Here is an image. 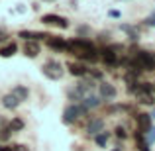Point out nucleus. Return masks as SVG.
<instances>
[{"label":"nucleus","mask_w":155,"mask_h":151,"mask_svg":"<svg viewBox=\"0 0 155 151\" xmlns=\"http://www.w3.org/2000/svg\"><path fill=\"white\" fill-rule=\"evenodd\" d=\"M153 118H155V110H153Z\"/></svg>","instance_id":"2f4dec72"},{"label":"nucleus","mask_w":155,"mask_h":151,"mask_svg":"<svg viewBox=\"0 0 155 151\" xmlns=\"http://www.w3.org/2000/svg\"><path fill=\"white\" fill-rule=\"evenodd\" d=\"M8 126H10V130H12V132H20V130H24V126H26V124H24V120H22V118H14V120H12Z\"/></svg>","instance_id":"412c9836"},{"label":"nucleus","mask_w":155,"mask_h":151,"mask_svg":"<svg viewBox=\"0 0 155 151\" xmlns=\"http://www.w3.org/2000/svg\"><path fill=\"white\" fill-rule=\"evenodd\" d=\"M12 147H14V151H28L26 145H12Z\"/></svg>","instance_id":"bb28decb"},{"label":"nucleus","mask_w":155,"mask_h":151,"mask_svg":"<svg viewBox=\"0 0 155 151\" xmlns=\"http://www.w3.org/2000/svg\"><path fill=\"white\" fill-rule=\"evenodd\" d=\"M114 151H120V147H116V149H114Z\"/></svg>","instance_id":"c756f323"},{"label":"nucleus","mask_w":155,"mask_h":151,"mask_svg":"<svg viewBox=\"0 0 155 151\" xmlns=\"http://www.w3.org/2000/svg\"><path fill=\"white\" fill-rule=\"evenodd\" d=\"M116 136L120 137V140H126V137H128V132H126V128L118 126V128H116Z\"/></svg>","instance_id":"b1692460"},{"label":"nucleus","mask_w":155,"mask_h":151,"mask_svg":"<svg viewBox=\"0 0 155 151\" xmlns=\"http://www.w3.org/2000/svg\"><path fill=\"white\" fill-rule=\"evenodd\" d=\"M83 106L87 110H91V108H96V106H100V98L98 96H94V94H88V96H84V100H83Z\"/></svg>","instance_id":"f3484780"},{"label":"nucleus","mask_w":155,"mask_h":151,"mask_svg":"<svg viewBox=\"0 0 155 151\" xmlns=\"http://www.w3.org/2000/svg\"><path fill=\"white\" fill-rule=\"evenodd\" d=\"M147 143L151 145V143H155V128H151L147 132Z\"/></svg>","instance_id":"393cba45"},{"label":"nucleus","mask_w":155,"mask_h":151,"mask_svg":"<svg viewBox=\"0 0 155 151\" xmlns=\"http://www.w3.org/2000/svg\"><path fill=\"white\" fill-rule=\"evenodd\" d=\"M24 53H26L28 57H38L39 55V43L38 41H26V45H24Z\"/></svg>","instance_id":"4468645a"},{"label":"nucleus","mask_w":155,"mask_h":151,"mask_svg":"<svg viewBox=\"0 0 155 151\" xmlns=\"http://www.w3.org/2000/svg\"><path fill=\"white\" fill-rule=\"evenodd\" d=\"M0 151H14V147H12V145L10 147H0Z\"/></svg>","instance_id":"c85d7f7f"},{"label":"nucleus","mask_w":155,"mask_h":151,"mask_svg":"<svg viewBox=\"0 0 155 151\" xmlns=\"http://www.w3.org/2000/svg\"><path fill=\"white\" fill-rule=\"evenodd\" d=\"M98 92H100V98H104V100H114L116 98V87L114 84H110V83H102L98 87Z\"/></svg>","instance_id":"6e6552de"},{"label":"nucleus","mask_w":155,"mask_h":151,"mask_svg":"<svg viewBox=\"0 0 155 151\" xmlns=\"http://www.w3.org/2000/svg\"><path fill=\"white\" fill-rule=\"evenodd\" d=\"M2 104H4V108L14 110V108H18V106H20V100L16 98V96L12 94V92H10V94H6V96L2 98Z\"/></svg>","instance_id":"dca6fc26"},{"label":"nucleus","mask_w":155,"mask_h":151,"mask_svg":"<svg viewBox=\"0 0 155 151\" xmlns=\"http://www.w3.org/2000/svg\"><path fill=\"white\" fill-rule=\"evenodd\" d=\"M47 45L55 51H67V41L63 38H55V35H49L47 38Z\"/></svg>","instance_id":"9d476101"},{"label":"nucleus","mask_w":155,"mask_h":151,"mask_svg":"<svg viewBox=\"0 0 155 151\" xmlns=\"http://www.w3.org/2000/svg\"><path fill=\"white\" fill-rule=\"evenodd\" d=\"M110 16H112V18H120V12H118V10H112V12H110Z\"/></svg>","instance_id":"cd10ccee"},{"label":"nucleus","mask_w":155,"mask_h":151,"mask_svg":"<svg viewBox=\"0 0 155 151\" xmlns=\"http://www.w3.org/2000/svg\"><path fill=\"white\" fill-rule=\"evenodd\" d=\"M16 51H18V45L16 43H8V45H4L0 49V57H12Z\"/></svg>","instance_id":"a211bd4d"},{"label":"nucleus","mask_w":155,"mask_h":151,"mask_svg":"<svg viewBox=\"0 0 155 151\" xmlns=\"http://www.w3.org/2000/svg\"><path fill=\"white\" fill-rule=\"evenodd\" d=\"M88 110L84 108L83 104H71V106H67L65 108V112H63V122L65 124H73V122H77L81 116H84Z\"/></svg>","instance_id":"7ed1b4c3"},{"label":"nucleus","mask_w":155,"mask_h":151,"mask_svg":"<svg viewBox=\"0 0 155 151\" xmlns=\"http://www.w3.org/2000/svg\"><path fill=\"white\" fill-rule=\"evenodd\" d=\"M122 30H124L126 34H130V38H132V39H137V31L134 30L132 26H122Z\"/></svg>","instance_id":"5701e85b"},{"label":"nucleus","mask_w":155,"mask_h":151,"mask_svg":"<svg viewBox=\"0 0 155 151\" xmlns=\"http://www.w3.org/2000/svg\"><path fill=\"white\" fill-rule=\"evenodd\" d=\"M41 73L47 77V79L57 80V79H61V77H63V73H65V71H63V65H61L59 61L51 59V61H47V63H43Z\"/></svg>","instance_id":"f03ea898"},{"label":"nucleus","mask_w":155,"mask_h":151,"mask_svg":"<svg viewBox=\"0 0 155 151\" xmlns=\"http://www.w3.org/2000/svg\"><path fill=\"white\" fill-rule=\"evenodd\" d=\"M153 92H155V84H151V83H140V84H137V88H136L137 98H141V100L153 96Z\"/></svg>","instance_id":"0eeeda50"},{"label":"nucleus","mask_w":155,"mask_h":151,"mask_svg":"<svg viewBox=\"0 0 155 151\" xmlns=\"http://www.w3.org/2000/svg\"><path fill=\"white\" fill-rule=\"evenodd\" d=\"M45 2H53V0H45Z\"/></svg>","instance_id":"7c9ffc66"},{"label":"nucleus","mask_w":155,"mask_h":151,"mask_svg":"<svg viewBox=\"0 0 155 151\" xmlns=\"http://www.w3.org/2000/svg\"><path fill=\"white\" fill-rule=\"evenodd\" d=\"M43 24H47V26H57V28H69V22L67 18H63V16H57V14H45L41 18Z\"/></svg>","instance_id":"39448f33"},{"label":"nucleus","mask_w":155,"mask_h":151,"mask_svg":"<svg viewBox=\"0 0 155 151\" xmlns=\"http://www.w3.org/2000/svg\"><path fill=\"white\" fill-rule=\"evenodd\" d=\"M136 61L141 67V71H153L155 69V55L149 51H140L136 55Z\"/></svg>","instance_id":"20e7f679"},{"label":"nucleus","mask_w":155,"mask_h":151,"mask_svg":"<svg viewBox=\"0 0 155 151\" xmlns=\"http://www.w3.org/2000/svg\"><path fill=\"white\" fill-rule=\"evenodd\" d=\"M12 133H14V132L10 130V126H2V130H0V140H2V141H8Z\"/></svg>","instance_id":"4be33fe9"},{"label":"nucleus","mask_w":155,"mask_h":151,"mask_svg":"<svg viewBox=\"0 0 155 151\" xmlns=\"http://www.w3.org/2000/svg\"><path fill=\"white\" fill-rule=\"evenodd\" d=\"M12 94H14L20 102H24V100H28V96H30V90H28L26 87H22V84H18V87L12 88Z\"/></svg>","instance_id":"2eb2a0df"},{"label":"nucleus","mask_w":155,"mask_h":151,"mask_svg":"<svg viewBox=\"0 0 155 151\" xmlns=\"http://www.w3.org/2000/svg\"><path fill=\"white\" fill-rule=\"evenodd\" d=\"M145 24H147V26H155V12H153L151 16H149L147 20H145Z\"/></svg>","instance_id":"a878e982"},{"label":"nucleus","mask_w":155,"mask_h":151,"mask_svg":"<svg viewBox=\"0 0 155 151\" xmlns=\"http://www.w3.org/2000/svg\"><path fill=\"white\" fill-rule=\"evenodd\" d=\"M69 73L73 77H84V75H88V69L81 63H69Z\"/></svg>","instance_id":"ddd939ff"},{"label":"nucleus","mask_w":155,"mask_h":151,"mask_svg":"<svg viewBox=\"0 0 155 151\" xmlns=\"http://www.w3.org/2000/svg\"><path fill=\"white\" fill-rule=\"evenodd\" d=\"M102 61L106 65H110V67H114V65L120 63V61H118V53L114 49H104L102 51Z\"/></svg>","instance_id":"f8f14e48"},{"label":"nucleus","mask_w":155,"mask_h":151,"mask_svg":"<svg viewBox=\"0 0 155 151\" xmlns=\"http://www.w3.org/2000/svg\"><path fill=\"white\" fill-rule=\"evenodd\" d=\"M136 120H137V128H140L137 133H147L149 130H151V116H149V114L141 112V114L136 116Z\"/></svg>","instance_id":"423d86ee"},{"label":"nucleus","mask_w":155,"mask_h":151,"mask_svg":"<svg viewBox=\"0 0 155 151\" xmlns=\"http://www.w3.org/2000/svg\"><path fill=\"white\" fill-rule=\"evenodd\" d=\"M20 38L26 41H38V39H47L49 34H41V31H20Z\"/></svg>","instance_id":"9b49d317"},{"label":"nucleus","mask_w":155,"mask_h":151,"mask_svg":"<svg viewBox=\"0 0 155 151\" xmlns=\"http://www.w3.org/2000/svg\"><path fill=\"white\" fill-rule=\"evenodd\" d=\"M124 80L128 83L130 90H136V84H137V75H136V73L128 71V73H126V77H124Z\"/></svg>","instance_id":"6ab92c4d"},{"label":"nucleus","mask_w":155,"mask_h":151,"mask_svg":"<svg viewBox=\"0 0 155 151\" xmlns=\"http://www.w3.org/2000/svg\"><path fill=\"white\" fill-rule=\"evenodd\" d=\"M108 137H110V133H108V132H102V133H98V136L94 137L96 145H98V147H106V143H108Z\"/></svg>","instance_id":"aec40b11"},{"label":"nucleus","mask_w":155,"mask_h":151,"mask_svg":"<svg viewBox=\"0 0 155 151\" xmlns=\"http://www.w3.org/2000/svg\"><path fill=\"white\" fill-rule=\"evenodd\" d=\"M87 132H88V136H98V133H102L104 132V120H100V118H94V120H91L88 122V126H87Z\"/></svg>","instance_id":"1a4fd4ad"},{"label":"nucleus","mask_w":155,"mask_h":151,"mask_svg":"<svg viewBox=\"0 0 155 151\" xmlns=\"http://www.w3.org/2000/svg\"><path fill=\"white\" fill-rule=\"evenodd\" d=\"M67 51H73L75 55H87V53H94L96 47L92 41L88 39H73V41H67Z\"/></svg>","instance_id":"f257e3e1"}]
</instances>
